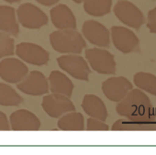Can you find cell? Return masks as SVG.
<instances>
[{
    "label": "cell",
    "mask_w": 156,
    "mask_h": 155,
    "mask_svg": "<svg viewBox=\"0 0 156 155\" xmlns=\"http://www.w3.org/2000/svg\"><path fill=\"white\" fill-rule=\"evenodd\" d=\"M151 108V101L140 89H132L116 107L119 115L129 119L140 118L147 115Z\"/></svg>",
    "instance_id": "obj_1"
},
{
    "label": "cell",
    "mask_w": 156,
    "mask_h": 155,
    "mask_svg": "<svg viewBox=\"0 0 156 155\" xmlns=\"http://www.w3.org/2000/svg\"><path fill=\"white\" fill-rule=\"evenodd\" d=\"M50 43L54 51L63 54H80L87 42L75 30H59L50 34Z\"/></svg>",
    "instance_id": "obj_2"
},
{
    "label": "cell",
    "mask_w": 156,
    "mask_h": 155,
    "mask_svg": "<svg viewBox=\"0 0 156 155\" xmlns=\"http://www.w3.org/2000/svg\"><path fill=\"white\" fill-rule=\"evenodd\" d=\"M59 67L70 74L74 79L86 81L89 80L91 69L87 62L78 54H65L57 58Z\"/></svg>",
    "instance_id": "obj_3"
},
{
    "label": "cell",
    "mask_w": 156,
    "mask_h": 155,
    "mask_svg": "<svg viewBox=\"0 0 156 155\" xmlns=\"http://www.w3.org/2000/svg\"><path fill=\"white\" fill-rule=\"evenodd\" d=\"M86 58L90 67L100 74H114L117 63L114 55L101 48H90L86 50Z\"/></svg>",
    "instance_id": "obj_4"
},
{
    "label": "cell",
    "mask_w": 156,
    "mask_h": 155,
    "mask_svg": "<svg viewBox=\"0 0 156 155\" xmlns=\"http://www.w3.org/2000/svg\"><path fill=\"white\" fill-rule=\"evenodd\" d=\"M116 18L124 25L139 30L145 22L143 13L129 0H119L113 9Z\"/></svg>",
    "instance_id": "obj_5"
},
{
    "label": "cell",
    "mask_w": 156,
    "mask_h": 155,
    "mask_svg": "<svg viewBox=\"0 0 156 155\" xmlns=\"http://www.w3.org/2000/svg\"><path fill=\"white\" fill-rule=\"evenodd\" d=\"M19 23L29 30H39L48 24V16L37 6L24 3L17 9Z\"/></svg>",
    "instance_id": "obj_6"
},
{
    "label": "cell",
    "mask_w": 156,
    "mask_h": 155,
    "mask_svg": "<svg viewBox=\"0 0 156 155\" xmlns=\"http://www.w3.org/2000/svg\"><path fill=\"white\" fill-rule=\"evenodd\" d=\"M111 40L115 48L122 53L140 52V40L130 30L122 26L111 28Z\"/></svg>",
    "instance_id": "obj_7"
},
{
    "label": "cell",
    "mask_w": 156,
    "mask_h": 155,
    "mask_svg": "<svg viewBox=\"0 0 156 155\" xmlns=\"http://www.w3.org/2000/svg\"><path fill=\"white\" fill-rule=\"evenodd\" d=\"M41 107L44 112L52 118H58L68 112L75 111V107L68 97L54 93L43 97Z\"/></svg>",
    "instance_id": "obj_8"
},
{
    "label": "cell",
    "mask_w": 156,
    "mask_h": 155,
    "mask_svg": "<svg viewBox=\"0 0 156 155\" xmlns=\"http://www.w3.org/2000/svg\"><path fill=\"white\" fill-rule=\"evenodd\" d=\"M15 52L20 60L32 65L42 66L50 61L49 52L39 44L33 42L19 43L16 46Z\"/></svg>",
    "instance_id": "obj_9"
},
{
    "label": "cell",
    "mask_w": 156,
    "mask_h": 155,
    "mask_svg": "<svg viewBox=\"0 0 156 155\" xmlns=\"http://www.w3.org/2000/svg\"><path fill=\"white\" fill-rule=\"evenodd\" d=\"M17 88L32 97H40L47 94L50 90L49 80L40 71H31L25 78L17 85Z\"/></svg>",
    "instance_id": "obj_10"
},
{
    "label": "cell",
    "mask_w": 156,
    "mask_h": 155,
    "mask_svg": "<svg viewBox=\"0 0 156 155\" xmlns=\"http://www.w3.org/2000/svg\"><path fill=\"white\" fill-rule=\"evenodd\" d=\"M29 73L27 65L17 58H5L0 62V78L9 84L20 83Z\"/></svg>",
    "instance_id": "obj_11"
},
{
    "label": "cell",
    "mask_w": 156,
    "mask_h": 155,
    "mask_svg": "<svg viewBox=\"0 0 156 155\" xmlns=\"http://www.w3.org/2000/svg\"><path fill=\"white\" fill-rule=\"evenodd\" d=\"M132 90V84L125 76H113L102 84L104 96L112 102H120Z\"/></svg>",
    "instance_id": "obj_12"
},
{
    "label": "cell",
    "mask_w": 156,
    "mask_h": 155,
    "mask_svg": "<svg viewBox=\"0 0 156 155\" xmlns=\"http://www.w3.org/2000/svg\"><path fill=\"white\" fill-rule=\"evenodd\" d=\"M82 33L90 43L97 47L108 48L110 44L109 30L97 20H87L82 26Z\"/></svg>",
    "instance_id": "obj_13"
},
{
    "label": "cell",
    "mask_w": 156,
    "mask_h": 155,
    "mask_svg": "<svg viewBox=\"0 0 156 155\" xmlns=\"http://www.w3.org/2000/svg\"><path fill=\"white\" fill-rule=\"evenodd\" d=\"M9 122L11 129L15 131H36L41 128L39 118L27 109L14 111L9 117Z\"/></svg>",
    "instance_id": "obj_14"
},
{
    "label": "cell",
    "mask_w": 156,
    "mask_h": 155,
    "mask_svg": "<svg viewBox=\"0 0 156 155\" xmlns=\"http://www.w3.org/2000/svg\"><path fill=\"white\" fill-rule=\"evenodd\" d=\"M51 20L58 30H76V19L71 9L65 4H59L50 10Z\"/></svg>",
    "instance_id": "obj_15"
},
{
    "label": "cell",
    "mask_w": 156,
    "mask_h": 155,
    "mask_svg": "<svg viewBox=\"0 0 156 155\" xmlns=\"http://www.w3.org/2000/svg\"><path fill=\"white\" fill-rule=\"evenodd\" d=\"M82 108L90 118L106 121L108 118V110L104 101L98 96L87 94L82 101Z\"/></svg>",
    "instance_id": "obj_16"
},
{
    "label": "cell",
    "mask_w": 156,
    "mask_h": 155,
    "mask_svg": "<svg viewBox=\"0 0 156 155\" xmlns=\"http://www.w3.org/2000/svg\"><path fill=\"white\" fill-rule=\"evenodd\" d=\"M50 90L54 94H61L70 97L73 95L74 86L69 77L63 72L54 70L49 75Z\"/></svg>",
    "instance_id": "obj_17"
},
{
    "label": "cell",
    "mask_w": 156,
    "mask_h": 155,
    "mask_svg": "<svg viewBox=\"0 0 156 155\" xmlns=\"http://www.w3.org/2000/svg\"><path fill=\"white\" fill-rule=\"evenodd\" d=\"M0 30L11 36H18L20 33L16 12L10 6H0Z\"/></svg>",
    "instance_id": "obj_18"
},
{
    "label": "cell",
    "mask_w": 156,
    "mask_h": 155,
    "mask_svg": "<svg viewBox=\"0 0 156 155\" xmlns=\"http://www.w3.org/2000/svg\"><path fill=\"white\" fill-rule=\"evenodd\" d=\"M58 129L63 131H82L85 128L84 116L80 112H68L62 116L57 122Z\"/></svg>",
    "instance_id": "obj_19"
},
{
    "label": "cell",
    "mask_w": 156,
    "mask_h": 155,
    "mask_svg": "<svg viewBox=\"0 0 156 155\" xmlns=\"http://www.w3.org/2000/svg\"><path fill=\"white\" fill-rule=\"evenodd\" d=\"M84 10L93 17H103L111 11L112 0H84Z\"/></svg>",
    "instance_id": "obj_20"
},
{
    "label": "cell",
    "mask_w": 156,
    "mask_h": 155,
    "mask_svg": "<svg viewBox=\"0 0 156 155\" xmlns=\"http://www.w3.org/2000/svg\"><path fill=\"white\" fill-rule=\"evenodd\" d=\"M135 86L151 95L156 96V76L146 72H138L133 77Z\"/></svg>",
    "instance_id": "obj_21"
},
{
    "label": "cell",
    "mask_w": 156,
    "mask_h": 155,
    "mask_svg": "<svg viewBox=\"0 0 156 155\" xmlns=\"http://www.w3.org/2000/svg\"><path fill=\"white\" fill-rule=\"evenodd\" d=\"M23 102V98L9 85L0 83V106L18 107Z\"/></svg>",
    "instance_id": "obj_22"
},
{
    "label": "cell",
    "mask_w": 156,
    "mask_h": 155,
    "mask_svg": "<svg viewBox=\"0 0 156 155\" xmlns=\"http://www.w3.org/2000/svg\"><path fill=\"white\" fill-rule=\"evenodd\" d=\"M15 41L8 33L0 31V59L15 53Z\"/></svg>",
    "instance_id": "obj_23"
},
{
    "label": "cell",
    "mask_w": 156,
    "mask_h": 155,
    "mask_svg": "<svg viewBox=\"0 0 156 155\" xmlns=\"http://www.w3.org/2000/svg\"><path fill=\"white\" fill-rule=\"evenodd\" d=\"M86 129H87V130H90V131H97V130L108 131V130H109V127L108 124L105 123V121H102L100 119L94 118H90L87 119Z\"/></svg>",
    "instance_id": "obj_24"
},
{
    "label": "cell",
    "mask_w": 156,
    "mask_h": 155,
    "mask_svg": "<svg viewBox=\"0 0 156 155\" xmlns=\"http://www.w3.org/2000/svg\"><path fill=\"white\" fill-rule=\"evenodd\" d=\"M147 28L151 33L156 34V7L149 10L148 12V21Z\"/></svg>",
    "instance_id": "obj_25"
},
{
    "label": "cell",
    "mask_w": 156,
    "mask_h": 155,
    "mask_svg": "<svg viewBox=\"0 0 156 155\" xmlns=\"http://www.w3.org/2000/svg\"><path fill=\"white\" fill-rule=\"evenodd\" d=\"M11 129L10 127V122L7 117V115L0 111V130L1 131H5V130H9Z\"/></svg>",
    "instance_id": "obj_26"
},
{
    "label": "cell",
    "mask_w": 156,
    "mask_h": 155,
    "mask_svg": "<svg viewBox=\"0 0 156 155\" xmlns=\"http://www.w3.org/2000/svg\"><path fill=\"white\" fill-rule=\"evenodd\" d=\"M35 1H37L41 5H43V6H46V7H51V6H53L55 4H57L60 0H35Z\"/></svg>",
    "instance_id": "obj_27"
},
{
    "label": "cell",
    "mask_w": 156,
    "mask_h": 155,
    "mask_svg": "<svg viewBox=\"0 0 156 155\" xmlns=\"http://www.w3.org/2000/svg\"><path fill=\"white\" fill-rule=\"evenodd\" d=\"M8 3H17V2H20L21 0H5Z\"/></svg>",
    "instance_id": "obj_28"
},
{
    "label": "cell",
    "mask_w": 156,
    "mask_h": 155,
    "mask_svg": "<svg viewBox=\"0 0 156 155\" xmlns=\"http://www.w3.org/2000/svg\"><path fill=\"white\" fill-rule=\"evenodd\" d=\"M72 1H73L76 4H81V3H83L84 0H72Z\"/></svg>",
    "instance_id": "obj_29"
}]
</instances>
